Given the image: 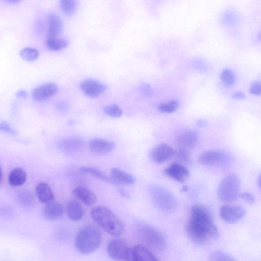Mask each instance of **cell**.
<instances>
[{
    "label": "cell",
    "instance_id": "1",
    "mask_svg": "<svg viewBox=\"0 0 261 261\" xmlns=\"http://www.w3.org/2000/svg\"><path fill=\"white\" fill-rule=\"evenodd\" d=\"M186 231L189 238L198 244L211 243L219 236L218 228L210 212L205 207L199 205L191 209Z\"/></svg>",
    "mask_w": 261,
    "mask_h": 261
},
{
    "label": "cell",
    "instance_id": "2",
    "mask_svg": "<svg viewBox=\"0 0 261 261\" xmlns=\"http://www.w3.org/2000/svg\"><path fill=\"white\" fill-rule=\"evenodd\" d=\"M94 222L105 232L111 236L119 237L124 231V226L116 215L109 208L98 206L91 211Z\"/></svg>",
    "mask_w": 261,
    "mask_h": 261
},
{
    "label": "cell",
    "instance_id": "3",
    "mask_svg": "<svg viewBox=\"0 0 261 261\" xmlns=\"http://www.w3.org/2000/svg\"><path fill=\"white\" fill-rule=\"evenodd\" d=\"M102 234L100 229L93 225L84 226L77 233L75 245L81 253L88 254L95 251L101 245Z\"/></svg>",
    "mask_w": 261,
    "mask_h": 261
},
{
    "label": "cell",
    "instance_id": "4",
    "mask_svg": "<svg viewBox=\"0 0 261 261\" xmlns=\"http://www.w3.org/2000/svg\"><path fill=\"white\" fill-rule=\"evenodd\" d=\"M150 197L155 206L162 211L171 212L178 207L175 196L166 188L158 185L149 187Z\"/></svg>",
    "mask_w": 261,
    "mask_h": 261
},
{
    "label": "cell",
    "instance_id": "5",
    "mask_svg": "<svg viewBox=\"0 0 261 261\" xmlns=\"http://www.w3.org/2000/svg\"><path fill=\"white\" fill-rule=\"evenodd\" d=\"M136 230L139 237L149 247L156 251H162L165 248L166 239L158 230L141 223L136 225Z\"/></svg>",
    "mask_w": 261,
    "mask_h": 261
},
{
    "label": "cell",
    "instance_id": "6",
    "mask_svg": "<svg viewBox=\"0 0 261 261\" xmlns=\"http://www.w3.org/2000/svg\"><path fill=\"white\" fill-rule=\"evenodd\" d=\"M241 183L239 177L235 174L226 176L222 180L218 188L219 199L223 202L231 203L240 197Z\"/></svg>",
    "mask_w": 261,
    "mask_h": 261
},
{
    "label": "cell",
    "instance_id": "7",
    "mask_svg": "<svg viewBox=\"0 0 261 261\" xmlns=\"http://www.w3.org/2000/svg\"><path fill=\"white\" fill-rule=\"evenodd\" d=\"M200 163L206 166L227 167L233 161L232 155L223 151H207L201 154Z\"/></svg>",
    "mask_w": 261,
    "mask_h": 261
},
{
    "label": "cell",
    "instance_id": "8",
    "mask_svg": "<svg viewBox=\"0 0 261 261\" xmlns=\"http://www.w3.org/2000/svg\"><path fill=\"white\" fill-rule=\"evenodd\" d=\"M108 255L117 260H134L133 248L122 240L114 239L110 241L107 245Z\"/></svg>",
    "mask_w": 261,
    "mask_h": 261
},
{
    "label": "cell",
    "instance_id": "9",
    "mask_svg": "<svg viewBox=\"0 0 261 261\" xmlns=\"http://www.w3.org/2000/svg\"><path fill=\"white\" fill-rule=\"evenodd\" d=\"M85 147V141L82 138L76 137L63 139L58 144V148L61 152L70 155L79 153Z\"/></svg>",
    "mask_w": 261,
    "mask_h": 261
},
{
    "label": "cell",
    "instance_id": "10",
    "mask_svg": "<svg viewBox=\"0 0 261 261\" xmlns=\"http://www.w3.org/2000/svg\"><path fill=\"white\" fill-rule=\"evenodd\" d=\"M222 219L229 224H234L241 220L245 214V211L241 206L226 205L220 210Z\"/></svg>",
    "mask_w": 261,
    "mask_h": 261
},
{
    "label": "cell",
    "instance_id": "11",
    "mask_svg": "<svg viewBox=\"0 0 261 261\" xmlns=\"http://www.w3.org/2000/svg\"><path fill=\"white\" fill-rule=\"evenodd\" d=\"M164 173L175 181L183 183L188 180L190 174L188 168L182 164L173 163L164 170Z\"/></svg>",
    "mask_w": 261,
    "mask_h": 261
},
{
    "label": "cell",
    "instance_id": "12",
    "mask_svg": "<svg viewBox=\"0 0 261 261\" xmlns=\"http://www.w3.org/2000/svg\"><path fill=\"white\" fill-rule=\"evenodd\" d=\"M199 135L196 130L187 129L177 137L176 144L179 148L187 150L197 145Z\"/></svg>",
    "mask_w": 261,
    "mask_h": 261
},
{
    "label": "cell",
    "instance_id": "13",
    "mask_svg": "<svg viewBox=\"0 0 261 261\" xmlns=\"http://www.w3.org/2000/svg\"><path fill=\"white\" fill-rule=\"evenodd\" d=\"M174 152L175 150L170 146L161 144L153 149L150 156L154 163L162 164L172 157Z\"/></svg>",
    "mask_w": 261,
    "mask_h": 261
},
{
    "label": "cell",
    "instance_id": "14",
    "mask_svg": "<svg viewBox=\"0 0 261 261\" xmlns=\"http://www.w3.org/2000/svg\"><path fill=\"white\" fill-rule=\"evenodd\" d=\"M111 183L117 185H132L135 183L136 178L118 168H113L110 173Z\"/></svg>",
    "mask_w": 261,
    "mask_h": 261
},
{
    "label": "cell",
    "instance_id": "15",
    "mask_svg": "<svg viewBox=\"0 0 261 261\" xmlns=\"http://www.w3.org/2000/svg\"><path fill=\"white\" fill-rule=\"evenodd\" d=\"M80 87L88 96L92 98L99 97L106 90L105 85L93 79H88L83 81Z\"/></svg>",
    "mask_w": 261,
    "mask_h": 261
},
{
    "label": "cell",
    "instance_id": "16",
    "mask_svg": "<svg viewBox=\"0 0 261 261\" xmlns=\"http://www.w3.org/2000/svg\"><path fill=\"white\" fill-rule=\"evenodd\" d=\"M57 86L53 83H46L35 89L32 97L35 101H43L53 97L57 92Z\"/></svg>",
    "mask_w": 261,
    "mask_h": 261
},
{
    "label": "cell",
    "instance_id": "17",
    "mask_svg": "<svg viewBox=\"0 0 261 261\" xmlns=\"http://www.w3.org/2000/svg\"><path fill=\"white\" fill-rule=\"evenodd\" d=\"M63 24L61 18L54 14L49 15L47 19V38L58 37L62 32Z\"/></svg>",
    "mask_w": 261,
    "mask_h": 261
},
{
    "label": "cell",
    "instance_id": "18",
    "mask_svg": "<svg viewBox=\"0 0 261 261\" xmlns=\"http://www.w3.org/2000/svg\"><path fill=\"white\" fill-rule=\"evenodd\" d=\"M73 193L78 200L87 206H92L97 201L96 194L83 186L76 187L73 191Z\"/></svg>",
    "mask_w": 261,
    "mask_h": 261
},
{
    "label": "cell",
    "instance_id": "19",
    "mask_svg": "<svg viewBox=\"0 0 261 261\" xmlns=\"http://www.w3.org/2000/svg\"><path fill=\"white\" fill-rule=\"evenodd\" d=\"M64 209L62 205L54 201L47 203L42 210L44 217L49 221H55L62 216Z\"/></svg>",
    "mask_w": 261,
    "mask_h": 261
},
{
    "label": "cell",
    "instance_id": "20",
    "mask_svg": "<svg viewBox=\"0 0 261 261\" xmlns=\"http://www.w3.org/2000/svg\"><path fill=\"white\" fill-rule=\"evenodd\" d=\"M90 147L95 154L105 155L113 151L115 144L113 142L104 139H94L90 142Z\"/></svg>",
    "mask_w": 261,
    "mask_h": 261
},
{
    "label": "cell",
    "instance_id": "21",
    "mask_svg": "<svg viewBox=\"0 0 261 261\" xmlns=\"http://www.w3.org/2000/svg\"><path fill=\"white\" fill-rule=\"evenodd\" d=\"M134 261H157L156 255L146 246L138 245L133 248Z\"/></svg>",
    "mask_w": 261,
    "mask_h": 261
},
{
    "label": "cell",
    "instance_id": "22",
    "mask_svg": "<svg viewBox=\"0 0 261 261\" xmlns=\"http://www.w3.org/2000/svg\"><path fill=\"white\" fill-rule=\"evenodd\" d=\"M36 194L39 201L42 203L47 204L54 199V195L51 186L45 182H40L37 185Z\"/></svg>",
    "mask_w": 261,
    "mask_h": 261
},
{
    "label": "cell",
    "instance_id": "23",
    "mask_svg": "<svg viewBox=\"0 0 261 261\" xmlns=\"http://www.w3.org/2000/svg\"><path fill=\"white\" fill-rule=\"evenodd\" d=\"M66 212L69 219L74 222L81 221L84 215L83 207L75 200H72L68 202L66 207Z\"/></svg>",
    "mask_w": 261,
    "mask_h": 261
},
{
    "label": "cell",
    "instance_id": "24",
    "mask_svg": "<svg viewBox=\"0 0 261 261\" xmlns=\"http://www.w3.org/2000/svg\"><path fill=\"white\" fill-rule=\"evenodd\" d=\"M27 179L26 172L21 167L14 169L9 177L10 184L13 187H18L24 185L26 182Z\"/></svg>",
    "mask_w": 261,
    "mask_h": 261
},
{
    "label": "cell",
    "instance_id": "25",
    "mask_svg": "<svg viewBox=\"0 0 261 261\" xmlns=\"http://www.w3.org/2000/svg\"><path fill=\"white\" fill-rule=\"evenodd\" d=\"M240 17L235 11L229 10L225 12L221 19V24L225 27H233L239 22Z\"/></svg>",
    "mask_w": 261,
    "mask_h": 261
},
{
    "label": "cell",
    "instance_id": "26",
    "mask_svg": "<svg viewBox=\"0 0 261 261\" xmlns=\"http://www.w3.org/2000/svg\"><path fill=\"white\" fill-rule=\"evenodd\" d=\"M18 202L26 207H32L35 204V199L33 194L28 190L21 191L17 197Z\"/></svg>",
    "mask_w": 261,
    "mask_h": 261
},
{
    "label": "cell",
    "instance_id": "27",
    "mask_svg": "<svg viewBox=\"0 0 261 261\" xmlns=\"http://www.w3.org/2000/svg\"><path fill=\"white\" fill-rule=\"evenodd\" d=\"M46 45L49 50L58 51L66 48L69 45V42L66 40L58 37L47 38Z\"/></svg>",
    "mask_w": 261,
    "mask_h": 261
},
{
    "label": "cell",
    "instance_id": "28",
    "mask_svg": "<svg viewBox=\"0 0 261 261\" xmlns=\"http://www.w3.org/2000/svg\"><path fill=\"white\" fill-rule=\"evenodd\" d=\"M60 8L63 14L67 16H73L76 10V0H60Z\"/></svg>",
    "mask_w": 261,
    "mask_h": 261
},
{
    "label": "cell",
    "instance_id": "29",
    "mask_svg": "<svg viewBox=\"0 0 261 261\" xmlns=\"http://www.w3.org/2000/svg\"><path fill=\"white\" fill-rule=\"evenodd\" d=\"M81 170L82 172L91 175L98 179L108 183H111L109 177L100 169L89 166H82L81 168Z\"/></svg>",
    "mask_w": 261,
    "mask_h": 261
},
{
    "label": "cell",
    "instance_id": "30",
    "mask_svg": "<svg viewBox=\"0 0 261 261\" xmlns=\"http://www.w3.org/2000/svg\"><path fill=\"white\" fill-rule=\"evenodd\" d=\"M178 161V163L184 165H190L191 163V158L187 150L179 148L175 151L173 156Z\"/></svg>",
    "mask_w": 261,
    "mask_h": 261
},
{
    "label": "cell",
    "instance_id": "31",
    "mask_svg": "<svg viewBox=\"0 0 261 261\" xmlns=\"http://www.w3.org/2000/svg\"><path fill=\"white\" fill-rule=\"evenodd\" d=\"M21 57L27 61H33L36 60L39 56V51L35 49L30 47H27L23 49L20 52Z\"/></svg>",
    "mask_w": 261,
    "mask_h": 261
},
{
    "label": "cell",
    "instance_id": "32",
    "mask_svg": "<svg viewBox=\"0 0 261 261\" xmlns=\"http://www.w3.org/2000/svg\"><path fill=\"white\" fill-rule=\"evenodd\" d=\"M210 260L213 261H235L236 259L227 252L223 250H217L211 253Z\"/></svg>",
    "mask_w": 261,
    "mask_h": 261
},
{
    "label": "cell",
    "instance_id": "33",
    "mask_svg": "<svg viewBox=\"0 0 261 261\" xmlns=\"http://www.w3.org/2000/svg\"><path fill=\"white\" fill-rule=\"evenodd\" d=\"M179 108V103L176 101H171L168 102L160 104L158 110L164 113H171L176 111Z\"/></svg>",
    "mask_w": 261,
    "mask_h": 261
},
{
    "label": "cell",
    "instance_id": "34",
    "mask_svg": "<svg viewBox=\"0 0 261 261\" xmlns=\"http://www.w3.org/2000/svg\"><path fill=\"white\" fill-rule=\"evenodd\" d=\"M221 79L227 87L232 86L235 81V75L233 71L229 69L224 70L221 73Z\"/></svg>",
    "mask_w": 261,
    "mask_h": 261
},
{
    "label": "cell",
    "instance_id": "35",
    "mask_svg": "<svg viewBox=\"0 0 261 261\" xmlns=\"http://www.w3.org/2000/svg\"><path fill=\"white\" fill-rule=\"evenodd\" d=\"M104 111L107 115L114 118L120 117L123 113L121 109L118 105L115 104L105 107Z\"/></svg>",
    "mask_w": 261,
    "mask_h": 261
},
{
    "label": "cell",
    "instance_id": "36",
    "mask_svg": "<svg viewBox=\"0 0 261 261\" xmlns=\"http://www.w3.org/2000/svg\"><path fill=\"white\" fill-rule=\"evenodd\" d=\"M0 132L5 133L13 137L17 136V133L7 121L0 122Z\"/></svg>",
    "mask_w": 261,
    "mask_h": 261
},
{
    "label": "cell",
    "instance_id": "37",
    "mask_svg": "<svg viewBox=\"0 0 261 261\" xmlns=\"http://www.w3.org/2000/svg\"><path fill=\"white\" fill-rule=\"evenodd\" d=\"M240 197L249 204H254L255 201L254 196L249 193H242L240 194Z\"/></svg>",
    "mask_w": 261,
    "mask_h": 261
},
{
    "label": "cell",
    "instance_id": "38",
    "mask_svg": "<svg viewBox=\"0 0 261 261\" xmlns=\"http://www.w3.org/2000/svg\"><path fill=\"white\" fill-rule=\"evenodd\" d=\"M250 93L256 96H260L261 94L260 83L258 81L253 82L250 89Z\"/></svg>",
    "mask_w": 261,
    "mask_h": 261
},
{
    "label": "cell",
    "instance_id": "39",
    "mask_svg": "<svg viewBox=\"0 0 261 261\" xmlns=\"http://www.w3.org/2000/svg\"><path fill=\"white\" fill-rule=\"evenodd\" d=\"M140 91L146 97H152L153 95V91L152 88L148 84L142 85L140 88Z\"/></svg>",
    "mask_w": 261,
    "mask_h": 261
},
{
    "label": "cell",
    "instance_id": "40",
    "mask_svg": "<svg viewBox=\"0 0 261 261\" xmlns=\"http://www.w3.org/2000/svg\"><path fill=\"white\" fill-rule=\"evenodd\" d=\"M57 108L60 111H65L68 110V106L67 104L63 102H59L57 104Z\"/></svg>",
    "mask_w": 261,
    "mask_h": 261
},
{
    "label": "cell",
    "instance_id": "41",
    "mask_svg": "<svg viewBox=\"0 0 261 261\" xmlns=\"http://www.w3.org/2000/svg\"><path fill=\"white\" fill-rule=\"evenodd\" d=\"M28 96V93L26 91L22 90L19 91L16 94V96L18 98H26Z\"/></svg>",
    "mask_w": 261,
    "mask_h": 261
},
{
    "label": "cell",
    "instance_id": "42",
    "mask_svg": "<svg viewBox=\"0 0 261 261\" xmlns=\"http://www.w3.org/2000/svg\"><path fill=\"white\" fill-rule=\"evenodd\" d=\"M244 98L245 95L241 92H236L233 96V98L236 100L243 99Z\"/></svg>",
    "mask_w": 261,
    "mask_h": 261
},
{
    "label": "cell",
    "instance_id": "43",
    "mask_svg": "<svg viewBox=\"0 0 261 261\" xmlns=\"http://www.w3.org/2000/svg\"><path fill=\"white\" fill-rule=\"evenodd\" d=\"M197 123L200 126H204L207 124V122L205 120L200 119L198 121Z\"/></svg>",
    "mask_w": 261,
    "mask_h": 261
},
{
    "label": "cell",
    "instance_id": "44",
    "mask_svg": "<svg viewBox=\"0 0 261 261\" xmlns=\"http://www.w3.org/2000/svg\"><path fill=\"white\" fill-rule=\"evenodd\" d=\"M119 192L120 194L123 196V197L128 198L129 195L125 191H124V190H120Z\"/></svg>",
    "mask_w": 261,
    "mask_h": 261
},
{
    "label": "cell",
    "instance_id": "45",
    "mask_svg": "<svg viewBox=\"0 0 261 261\" xmlns=\"http://www.w3.org/2000/svg\"><path fill=\"white\" fill-rule=\"evenodd\" d=\"M7 1L10 4H15L18 3L19 2L21 1V0H7Z\"/></svg>",
    "mask_w": 261,
    "mask_h": 261
},
{
    "label": "cell",
    "instance_id": "46",
    "mask_svg": "<svg viewBox=\"0 0 261 261\" xmlns=\"http://www.w3.org/2000/svg\"><path fill=\"white\" fill-rule=\"evenodd\" d=\"M3 179V170L1 166H0V184H1Z\"/></svg>",
    "mask_w": 261,
    "mask_h": 261
},
{
    "label": "cell",
    "instance_id": "47",
    "mask_svg": "<svg viewBox=\"0 0 261 261\" xmlns=\"http://www.w3.org/2000/svg\"><path fill=\"white\" fill-rule=\"evenodd\" d=\"M188 190V187L187 186H184L181 189L182 192H187Z\"/></svg>",
    "mask_w": 261,
    "mask_h": 261
}]
</instances>
